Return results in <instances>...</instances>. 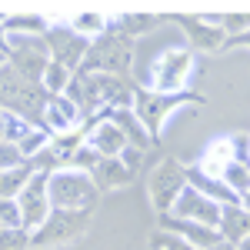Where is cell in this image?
Segmentation results:
<instances>
[{"label": "cell", "mask_w": 250, "mask_h": 250, "mask_svg": "<svg viewBox=\"0 0 250 250\" xmlns=\"http://www.w3.org/2000/svg\"><path fill=\"white\" fill-rule=\"evenodd\" d=\"M47 190H50V207L54 210H94L97 193H100L94 184V173L74 170V167L50 170Z\"/></svg>", "instance_id": "cell-1"}, {"label": "cell", "mask_w": 250, "mask_h": 250, "mask_svg": "<svg viewBox=\"0 0 250 250\" xmlns=\"http://www.w3.org/2000/svg\"><path fill=\"white\" fill-rule=\"evenodd\" d=\"M193 74V50L190 47H167L154 57V63L147 67L144 87H150L154 94L170 97L177 90L187 87V80Z\"/></svg>", "instance_id": "cell-2"}, {"label": "cell", "mask_w": 250, "mask_h": 250, "mask_svg": "<svg viewBox=\"0 0 250 250\" xmlns=\"http://www.w3.org/2000/svg\"><path fill=\"white\" fill-rule=\"evenodd\" d=\"M130 63H134V47H130V37H124V34H104L100 40L90 43V50H87V57L80 63L77 74H104V77H120V74H127L130 70Z\"/></svg>", "instance_id": "cell-3"}, {"label": "cell", "mask_w": 250, "mask_h": 250, "mask_svg": "<svg viewBox=\"0 0 250 250\" xmlns=\"http://www.w3.org/2000/svg\"><path fill=\"white\" fill-rule=\"evenodd\" d=\"M7 50H10V70H17L27 83H37L43 80L47 67H50V47L47 37L40 40H10L7 37Z\"/></svg>", "instance_id": "cell-4"}, {"label": "cell", "mask_w": 250, "mask_h": 250, "mask_svg": "<svg viewBox=\"0 0 250 250\" xmlns=\"http://www.w3.org/2000/svg\"><path fill=\"white\" fill-rule=\"evenodd\" d=\"M90 227V210H54L47 224L34 233V247H60L77 240Z\"/></svg>", "instance_id": "cell-5"}, {"label": "cell", "mask_w": 250, "mask_h": 250, "mask_svg": "<svg viewBox=\"0 0 250 250\" xmlns=\"http://www.w3.org/2000/svg\"><path fill=\"white\" fill-rule=\"evenodd\" d=\"M187 190V173L180 170L173 160H164L154 173H150V184H147V193H150V204L154 210L170 213V207L177 204V197Z\"/></svg>", "instance_id": "cell-6"}, {"label": "cell", "mask_w": 250, "mask_h": 250, "mask_svg": "<svg viewBox=\"0 0 250 250\" xmlns=\"http://www.w3.org/2000/svg\"><path fill=\"white\" fill-rule=\"evenodd\" d=\"M47 180H50V173H34V177H30V184L23 187V193L17 197L20 213H23V230H40V227L47 224V217L54 213Z\"/></svg>", "instance_id": "cell-7"}, {"label": "cell", "mask_w": 250, "mask_h": 250, "mask_svg": "<svg viewBox=\"0 0 250 250\" xmlns=\"http://www.w3.org/2000/svg\"><path fill=\"white\" fill-rule=\"evenodd\" d=\"M47 47H50V60H57V63L67 67V70L77 74L80 63H83V57H87V50H90V40L77 37L70 27L50 23V30H47Z\"/></svg>", "instance_id": "cell-8"}, {"label": "cell", "mask_w": 250, "mask_h": 250, "mask_svg": "<svg viewBox=\"0 0 250 250\" xmlns=\"http://www.w3.org/2000/svg\"><path fill=\"white\" fill-rule=\"evenodd\" d=\"M170 217H177V220H190V224H204V227H220V217H224V207L220 204H213V200H207L204 193H197L193 187H187V190L177 197V204L170 207Z\"/></svg>", "instance_id": "cell-9"}, {"label": "cell", "mask_w": 250, "mask_h": 250, "mask_svg": "<svg viewBox=\"0 0 250 250\" xmlns=\"http://www.w3.org/2000/svg\"><path fill=\"white\" fill-rule=\"evenodd\" d=\"M83 120V110H80L77 104L70 100L67 94H60V97H47V107H43V130H50V134H74L77 130V124Z\"/></svg>", "instance_id": "cell-10"}, {"label": "cell", "mask_w": 250, "mask_h": 250, "mask_svg": "<svg viewBox=\"0 0 250 250\" xmlns=\"http://www.w3.org/2000/svg\"><path fill=\"white\" fill-rule=\"evenodd\" d=\"M87 147H90L94 154H100V157H120L127 147H130V144H127L124 130H120L114 120L107 117V120H100L94 130H90V137H87Z\"/></svg>", "instance_id": "cell-11"}, {"label": "cell", "mask_w": 250, "mask_h": 250, "mask_svg": "<svg viewBox=\"0 0 250 250\" xmlns=\"http://www.w3.org/2000/svg\"><path fill=\"white\" fill-rule=\"evenodd\" d=\"M164 227L177 237H184L187 244H193L197 250H213L217 244H224V237L213 230V227H204V224H190V220H177V217H164Z\"/></svg>", "instance_id": "cell-12"}, {"label": "cell", "mask_w": 250, "mask_h": 250, "mask_svg": "<svg viewBox=\"0 0 250 250\" xmlns=\"http://www.w3.org/2000/svg\"><path fill=\"white\" fill-rule=\"evenodd\" d=\"M0 30L10 40H40L47 37L50 20H43V14H17V17H3Z\"/></svg>", "instance_id": "cell-13"}, {"label": "cell", "mask_w": 250, "mask_h": 250, "mask_svg": "<svg viewBox=\"0 0 250 250\" xmlns=\"http://www.w3.org/2000/svg\"><path fill=\"white\" fill-rule=\"evenodd\" d=\"M230 164H233V144H230V137H217L210 147L204 150L197 170L204 173V177H210V180H224V170H227Z\"/></svg>", "instance_id": "cell-14"}, {"label": "cell", "mask_w": 250, "mask_h": 250, "mask_svg": "<svg viewBox=\"0 0 250 250\" xmlns=\"http://www.w3.org/2000/svg\"><path fill=\"white\" fill-rule=\"evenodd\" d=\"M187 187H193L197 193H204L207 200L220 204V207H240V197L224 180H210V177H204L200 170H187Z\"/></svg>", "instance_id": "cell-15"}, {"label": "cell", "mask_w": 250, "mask_h": 250, "mask_svg": "<svg viewBox=\"0 0 250 250\" xmlns=\"http://www.w3.org/2000/svg\"><path fill=\"white\" fill-rule=\"evenodd\" d=\"M173 104L177 100H170V97L164 94H140V100L134 104V114L144 120V127H150V137L160 130V124H164V117H167V110H173Z\"/></svg>", "instance_id": "cell-16"}, {"label": "cell", "mask_w": 250, "mask_h": 250, "mask_svg": "<svg viewBox=\"0 0 250 250\" xmlns=\"http://www.w3.org/2000/svg\"><path fill=\"white\" fill-rule=\"evenodd\" d=\"M180 23H184V30L190 34V40L200 50H224V43H227L224 27H210V23H204L197 17H180Z\"/></svg>", "instance_id": "cell-17"}, {"label": "cell", "mask_w": 250, "mask_h": 250, "mask_svg": "<svg viewBox=\"0 0 250 250\" xmlns=\"http://www.w3.org/2000/svg\"><path fill=\"white\" fill-rule=\"evenodd\" d=\"M110 120H114L117 127L124 130V137H127V144H130V147H137V150L150 147V130H147V127H144V120L134 114V107L114 110V114H110Z\"/></svg>", "instance_id": "cell-18"}, {"label": "cell", "mask_w": 250, "mask_h": 250, "mask_svg": "<svg viewBox=\"0 0 250 250\" xmlns=\"http://www.w3.org/2000/svg\"><path fill=\"white\" fill-rule=\"evenodd\" d=\"M107 23L110 20H107L104 10H77V14H70V20H67V27L83 40H100L107 34Z\"/></svg>", "instance_id": "cell-19"}, {"label": "cell", "mask_w": 250, "mask_h": 250, "mask_svg": "<svg viewBox=\"0 0 250 250\" xmlns=\"http://www.w3.org/2000/svg\"><path fill=\"white\" fill-rule=\"evenodd\" d=\"M217 233L227 240V244H240L244 237H250V213L244 207H224V217H220V227Z\"/></svg>", "instance_id": "cell-20"}, {"label": "cell", "mask_w": 250, "mask_h": 250, "mask_svg": "<svg viewBox=\"0 0 250 250\" xmlns=\"http://www.w3.org/2000/svg\"><path fill=\"white\" fill-rule=\"evenodd\" d=\"M127 180H130V170L124 167L120 157H104V160L97 164V170H94L97 190H100V187H104V190H114V187H124Z\"/></svg>", "instance_id": "cell-21"}, {"label": "cell", "mask_w": 250, "mask_h": 250, "mask_svg": "<svg viewBox=\"0 0 250 250\" xmlns=\"http://www.w3.org/2000/svg\"><path fill=\"white\" fill-rule=\"evenodd\" d=\"M30 177H34V164L30 160L14 167V170H3L0 173V200H17L23 193V187L30 184Z\"/></svg>", "instance_id": "cell-22"}, {"label": "cell", "mask_w": 250, "mask_h": 250, "mask_svg": "<svg viewBox=\"0 0 250 250\" xmlns=\"http://www.w3.org/2000/svg\"><path fill=\"white\" fill-rule=\"evenodd\" d=\"M50 144H54V134H50V130H43V127H34V130L17 144V150H20L23 160H37L40 154H47V150H50Z\"/></svg>", "instance_id": "cell-23"}, {"label": "cell", "mask_w": 250, "mask_h": 250, "mask_svg": "<svg viewBox=\"0 0 250 250\" xmlns=\"http://www.w3.org/2000/svg\"><path fill=\"white\" fill-rule=\"evenodd\" d=\"M70 80H74V70H67L63 63L50 60V67H47V74H43V80H40V87H43L50 97H60V94H67Z\"/></svg>", "instance_id": "cell-24"}, {"label": "cell", "mask_w": 250, "mask_h": 250, "mask_svg": "<svg viewBox=\"0 0 250 250\" xmlns=\"http://www.w3.org/2000/svg\"><path fill=\"white\" fill-rule=\"evenodd\" d=\"M164 23V17H154V14H124L120 20V34L124 37H134V34H150Z\"/></svg>", "instance_id": "cell-25"}, {"label": "cell", "mask_w": 250, "mask_h": 250, "mask_svg": "<svg viewBox=\"0 0 250 250\" xmlns=\"http://www.w3.org/2000/svg\"><path fill=\"white\" fill-rule=\"evenodd\" d=\"M224 184H227L237 197H244V193L250 190V164H237V160H233L230 167L224 170Z\"/></svg>", "instance_id": "cell-26"}, {"label": "cell", "mask_w": 250, "mask_h": 250, "mask_svg": "<svg viewBox=\"0 0 250 250\" xmlns=\"http://www.w3.org/2000/svg\"><path fill=\"white\" fill-rule=\"evenodd\" d=\"M0 227L3 230H20L23 227V213L17 200H0Z\"/></svg>", "instance_id": "cell-27"}, {"label": "cell", "mask_w": 250, "mask_h": 250, "mask_svg": "<svg viewBox=\"0 0 250 250\" xmlns=\"http://www.w3.org/2000/svg\"><path fill=\"white\" fill-rule=\"evenodd\" d=\"M34 247V237L30 230H0V250H27Z\"/></svg>", "instance_id": "cell-28"}, {"label": "cell", "mask_w": 250, "mask_h": 250, "mask_svg": "<svg viewBox=\"0 0 250 250\" xmlns=\"http://www.w3.org/2000/svg\"><path fill=\"white\" fill-rule=\"evenodd\" d=\"M220 27H224V34L233 37V40L244 37V34H250V14H224Z\"/></svg>", "instance_id": "cell-29"}, {"label": "cell", "mask_w": 250, "mask_h": 250, "mask_svg": "<svg viewBox=\"0 0 250 250\" xmlns=\"http://www.w3.org/2000/svg\"><path fill=\"white\" fill-rule=\"evenodd\" d=\"M20 164H27V160L20 157L17 147H14V144H0V173L14 170V167H20Z\"/></svg>", "instance_id": "cell-30"}, {"label": "cell", "mask_w": 250, "mask_h": 250, "mask_svg": "<svg viewBox=\"0 0 250 250\" xmlns=\"http://www.w3.org/2000/svg\"><path fill=\"white\" fill-rule=\"evenodd\" d=\"M160 247H164V250H197L193 244H187V240H184V237H177V233L160 237Z\"/></svg>", "instance_id": "cell-31"}, {"label": "cell", "mask_w": 250, "mask_h": 250, "mask_svg": "<svg viewBox=\"0 0 250 250\" xmlns=\"http://www.w3.org/2000/svg\"><path fill=\"white\" fill-rule=\"evenodd\" d=\"M3 130H7V110L0 107V144H3Z\"/></svg>", "instance_id": "cell-32"}, {"label": "cell", "mask_w": 250, "mask_h": 250, "mask_svg": "<svg viewBox=\"0 0 250 250\" xmlns=\"http://www.w3.org/2000/svg\"><path fill=\"white\" fill-rule=\"evenodd\" d=\"M240 207H244V210H247V213H250V190H247V193H244V197H240Z\"/></svg>", "instance_id": "cell-33"}, {"label": "cell", "mask_w": 250, "mask_h": 250, "mask_svg": "<svg viewBox=\"0 0 250 250\" xmlns=\"http://www.w3.org/2000/svg\"><path fill=\"white\" fill-rule=\"evenodd\" d=\"M237 250H250V237H244V240L237 244Z\"/></svg>", "instance_id": "cell-34"}, {"label": "cell", "mask_w": 250, "mask_h": 250, "mask_svg": "<svg viewBox=\"0 0 250 250\" xmlns=\"http://www.w3.org/2000/svg\"><path fill=\"white\" fill-rule=\"evenodd\" d=\"M213 250H237V247H233V244H227V240H224V244H217V247H213Z\"/></svg>", "instance_id": "cell-35"}, {"label": "cell", "mask_w": 250, "mask_h": 250, "mask_svg": "<svg viewBox=\"0 0 250 250\" xmlns=\"http://www.w3.org/2000/svg\"><path fill=\"white\" fill-rule=\"evenodd\" d=\"M237 43H244V47H250V34H244V37H237Z\"/></svg>", "instance_id": "cell-36"}, {"label": "cell", "mask_w": 250, "mask_h": 250, "mask_svg": "<svg viewBox=\"0 0 250 250\" xmlns=\"http://www.w3.org/2000/svg\"><path fill=\"white\" fill-rule=\"evenodd\" d=\"M0 70H7V54L0 50Z\"/></svg>", "instance_id": "cell-37"}, {"label": "cell", "mask_w": 250, "mask_h": 250, "mask_svg": "<svg viewBox=\"0 0 250 250\" xmlns=\"http://www.w3.org/2000/svg\"><path fill=\"white\" fill-rule=\"evenodd\" d=\"M0 23H3V17H0Z\"/></svg>", "instance_id": "cell-38"}, {"label": "cell", "mask_w": 250, "mask_h": 250, "mask_svg": "<svg viewBox=\"0 0 250 250\" xmlns=\"http://www.w3.org/2000/svg\"><path fill=\"white\" fill-rule=\"evenodd\" d=\"M0 230H3V227H0Z\"/></svg>", "instance_id": "cell-39"}]
</instances>
